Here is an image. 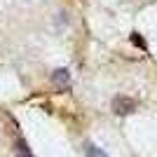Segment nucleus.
<instances>
[{
	"mask_svg": "<svg viewBox=\"0 0 157 157\" xmlns=\"http://www.w3.org/2000/svg\"><path fill=\"white\" fill-rule=\"evenodd\" d=\"M138 108L136 103V98H131V96H115L113 98V113L115 115H129V113H134Z\"/></svg>",
	"mask_w": 157,
	"mask_h": 157,
	"instance_id": "obj_1",
	"label": "nucleus"
},
{
	"mask_svg": "<svg viewBox=\"0 0 157 157\" xmlns=\"http://www.w3.org/2000/svg\"><path fill=\"white\" fill-rule=\"evenodd\" d=\"M52 85L56 87L59 92L68 89V87H71V73L66 71V68H56V71L52 73Z\"/></svg>",
	"mask_w": 157,
	"mask_h": 157,
	"instance_id": "obj_2",
	"label": "nucleus"
},
{
	"mask_svg": "<svg viewBox=\"0 0 157 157\" xmlns=\"http://www.w3.org/2000/svg\"><path fill=\"white\" fill-rule=\"evenodd\" d=\"M85 155H87V157H110L108 152H103L101 148H96L94 143H87V145H85Z\"/></svg>",
	"mask_w": 157,
	"mask_h": 157,
	"instance_id": "obj_3",
	"label": "nucleus"
},
{
	"mask_svg": "<svg viewBox=\"0 0 157 157\" xmlns=\"http://www.w3.org/2000/svg\"><path fill=\"white\" fill-rule=\"evenodd\" d=\"M17 157H33V152H31L26 141H19V143H17Z\"/></svg>",
	"mask_w": 157,
	"mask_h": 157,
	"instance_id": "obj_4",
	"label": "nucleus"
},
{
	"mask_svg": "<svg viewBox=\"0 0 157 157\" xmlns=\"http://www.w3.org/2000/svg\"><path fill=\"white\" fill-rule=\"evenodd\" d=\"M131 42H134V45H136V47H141V49H145V40L141 38L138 33H131Z\"/></svg>",
	"mask_w": 157,
	"mask_h": 157,
	"instance_id": "obj_5",
	"label": "nucleus"
}]
</instances>
